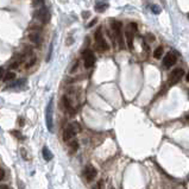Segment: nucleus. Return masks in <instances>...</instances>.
<instances>
[{"instance_id": "f257e3e1", "label": "nucleus", "mask_w": 189, "mask_h": 189, "mask_svg": "<svg viewBox=\"0 0 189 189\" xmlns=\"http://www.w3.org/2000/svg\"><path fill=\"white\" fill-rule=\"evenodd\" d=\"M123 24L122 22H118V20H112L111 22V30L113 31L115 39H117V44L119 46L120 50H124L125 49V36L123 35Z\"/></svg>"}, {"instance_id": "f03ea898", "label": "nucleus", "mask_w": 189, "mask_h": 189, "mask_svg": "<svg viewBox=\"0 0 189 189\" xmlns=\"http://www.w3.org/2000/svg\"><path fill=\"white\" fill-rule=\"evenodd\" d=\"M80 131H81V125H80L79 123L74 122V123L69 124V125H68V126L64 129V131H63V141H64V142H69V141H72Z\"/></svg>"}, {"instance_id": "7ed1b4c3", "label": "nucleus", "mask_w": 189, "mask_h": 189, "mask_svg": "<svg viewBox=\"0 0 189 189\" xmlns=\"http://www.w3.org/2000/svg\"><path fill=\"white\" fill-rule=\"evenodd\" d=\"M33 19L38 23H41L42 25L48 24L49 20H50V12H49L48 7L43 6V7L36 8V11L33 12Z\"/></svg>"}, {"instance_id": "20e7f679", "label": "nucleus", "mask_w": 189, "mask_h": 189, "mask_svg": "<svg viewBox=\"0 0 189 189\" xmlns=\"http://www.w3.org/2000/svg\"><path fill=\"white\" fill-rule=\"evenodd\" d=\"M94 38H95V43H96V48L100 50V51H107L110 49V45L107 43V41L102 36V29L99 27L95 33H94Z\"/></svg>"}, {"instance_id": "39448f33", "label": "nucleus", "mask_w": 189, "mask_h": 189, "mask_svg": "<svg viewBox=\"0 0 189 189\" xmlns=\"http://www.w3.org/2000/svg\"><path fill=\"white\" fill-rule=\"evenodd\" d=\"M82 58H83V64L86 69H89L95 64V55L92 50L86 49L82 53Z\"/></svg>"}, {"instance_id": "423d86ee", "label": "nucleus", "mask_w": 189, "mask_h": 189, "mask_svg": "<svg viewBox=\"0 0 189 189\" xmlns=\"http://www.w3.org/2000/svg\"><path fill=\"white\" fill-rule=\"evenodd\" d=\"M183 76H184V70L182 69V68H176V69H174L173 72L170 73L169 79H168L169 86H174V84H176L177 82L181 81V79H182Z\"/></svg>"}, {"instance_id": "0eeeda50", "label": "nucleus", "mask_w": 189, "mask_h": 189, "mask_svg": "<svg viewBox=\"0 0 189 189\" xmlns=\"http://www.w3.org/2000/svg\"><path fill=\"white\" fill-rule=\"evenodd\" d=\"M45 122H46V127L49 131H53L54 124H53V100H50V102L46 106L45 110Z\"/></svg>"}, {"instance_id": "6e6552de", "label": "nucleus", "mask_w": 189, "mask_h": 189, "mask_svg": "<svg viewBox=\"0 0 189 189\" xmlns=\"http://www.w3.org/2000/svg\"><path fill=\"white\" fill-rule=\"evenodd\" d=\"M176 62H177V55L174 53V51H170V53H168L163 58V67L165 68V69H169V68H171Z\"/></svg>"}, {"instance_id": "1a4fd4ad", "label": "nucleus", "mask_w": 189, "mask_h": 189, "mask_svg": "<svg viewBox=\"0 0 189 189\" xmlns=\"http://www.w3.org/2000/svg\"><path fill=\"white\" fill-rule=\"evenodd\" d=\"M83 175H84L86 180H87L88 182H92L96 177L98 171H96V169L93 165H87L84 168V170H83Z\"/></svg>"}, {"instance_id": "9d476101", "label": "nucleus", "mask_w": 189, "mask_h": 189, "mask_svg": "<svg viewBox=\"0 0 189 189\" xmlns=\"http://www.w3.org/2000/svg\"><path fill=\"white\" fill-rule=\"evenodd\" d=\"M27 37H29V41H30L33 45H39L41 42H42L41 35H39V31H32V30H30Z\"/></svg>"}, {"instance_id": "9b49d317", "label": "nucleus", "mask_w": 189, "mask_h": 189, "mask_svg": "<svg viewBox=\"0 0 189 189\" xmlns=\"http://www.w3.org/2000/svg\"><path fill=\"white\" fill-rule=\"evenodd\" d=\"M133 35H134V32H133L130 27H127V29L125 30V42H126L127 48H129L130 50H133V49H134V44H133Z\"/></svg>"}, {"instance_id": "f8f14e48", "label": "nucleus", "mask_w": 189, "mask_h": 189, "mask_svg": "<svg viewBox=\"0 0 189 189\" xmlns=\"http://www.w3.org/2000/svg\"><path fill=\"white\" fill-rule=\"evenodd\" d=\"M62 106H63V108H64L65 112L70 113V114H74V113H75V108L73 107L72 101L69 100V98H68L67 95H64V96L62 98Z\"/></svg>"}, {"instance_id": "ddd939ff", "label": "nucleus", "mask_w": 189, "mask_h": 189, "mask_svg": "<svg viewBox=\"0 0 189 189\" xmlns=\"http://www.w3.org/2000/svg\"><path fill=\"white\" fill-rule=\"evenodd\" d=\"M42 156H43V158L46 161V162H49V161H51L53 159V157H54V155L50 152V150L46 148V146H44L43 149H42Z\"/></svg>"}, {"instance_id": "4468645a", "label": "nucleus", "mask_w": 189, "mask_h": 189, "mask_svg": "<svg viewBox=\"0 0 189 189\" xmlns=\"http://www.w3.org/2000/svg\"><path fill=\"white\" fill-rule=\"evenodd\" d=\"M107 8H108V3L107 1H102V3L101 1H98L96 5H95V10L98 12H104Z\"/></svg>"}, {"instance_id": "2eb2a0df", "label": "nucleus", "mask_w": 189, "mask_h": 189, "mask_svg": "<svg viewBox=\"0 0 189 189\" xmlns=\"http://www.w3.org/2000/svg\"><path fill=\"white\" fill-rule=\"evenodd\" d=\"M163 53H164V48L162 45H159V46H157L156 49L153 50V57L156 60H159L163 56Z\"/></svg>"}, {"instance_id": "dca6fc26", "label": "nucleus", "mask_w": 189, "mask_h": 189, "mask_svg": "<svg viewBox=\"0 0 189 189\" xmlns=\"http://www.w3.org/2000/svg\"><path fill=\"white\" fill-rule=\"evenodd\" d=\"M36 62H37V58L35 57V56H32V57H30L27 61H26V63H25V69H30V68H32L33 65L36 64Z\"/></svg>"}, {"instance_id": "f3484780", "label": "nucleus", "mask_w": 189, "mask_h": 189, "mask_svg": "<svg viewBox=\"0 0 189 189\" xmlns=\"http://www.w3.org/2000/svg\"><path fill=\"white\" fill-rule=\"evenodd\" d=\"M14 79H15V73H13L12 70H10V72L5 73L4 77H3V80H4L5 82H8V81H13Z\"/></svg>"}, {"instance_id": "a211bd4d", "label": "nucleus", "mask_w": 189, "mask_h": 189, "mask_svg": "<svg viewBox=\"0 0 189 189\" xmlns=\"http://www.w3.org/2000/svg\"><path fill=\"white\" fill-rule=\"evenodd\" d=\"M69 146H70L72 151H73V152H75V151L79 149V143H77V141H75V139L69 141Z\"/></svg>"}, {"instance_id": "6ab92c4d", "label": "nucleus", "mask_w": 189, "mask_h": 189, "mask_svg": "<svg viewBox=\"0 0 189 189\" xmlns=\"http://www.w3.org/2000/svg\"><path fill=\"white\" fill-rule=\"evenodd\" d=\"M32 5H33V7H37V8L43 7L44 6V0H33Z\"/></svg>"}, {"instance_id": "aec40b11", "label": "nucleus", "mask_w": 189, "mask_h": 189, "mask_svg": "<svg viewBox=\"0 0 189 189\" xmlns=\"http://www.w3.org/2000/svg\"><path fill=\"white\" fill-rule=\"evenodd\" d=\"M11 134H12V136H14L15 138H18V139H23V138H24V136H23L19 131H15V130L11 131Z\"/></svg>"}, {"instance_id": "412c9836", "label": "nucleus", "mask_w": 189, "mask_h": 189, "mask_svg": "<svg viewBox=\"0 0 189 189\" xmlns=\"http://www.w3.org/2000/svg\"><path fill=\"white\" fill-rule=\"evenodd\" d=\"M150 8L152 10V12H153L155 14H159V13H161V8H159L157 5H150Z\"/></svg>"}, {"instance_id": "4be33fe9", "label": "nucleus", "mask_w": 189, "mask_h": 189, "mask_svg": "<svg viewBox=\"0 0 189 189\" xmlns=\"http://www.w3.org/2000/svg\"><path fill=\"white\" fill-rule=\"evenodd\" d=\"M19 64H20L19 62H17V61H13V62H12V63H11V64L8 65V69H10V70H12V69H17V68L19 67Z\"/></svg>"}, {"instance_id": "5701e85b", "label": "nucleus", "mask_w": 189, "mask_h": 189, "mask_svg": "<svg viewBox=\"0 0 189 189\" xmlns=\"http://www.w3.org/2000/svg\"><path fill=\"white\" fill-rule=\"evenodd\" d=\"M92 189H104V181H99Z\"/></svg>"}, {"instance_id": "b1692460", "label": "nucleus", "mask_w": 189, "mask_h": 189, "mask_svg": "<svg viewBox=\"0 0 189 189\" xmlns=\"http://www.w3.org/2000/svg\"><path fill=\"white\" fill-rule=\"evenodd\" d=\"M146 38H148V42H151V43L156 41V37H155L152 33H146Z\"/></svg>"}, {"instance_id": "393cba45", "label": "nucleus", "mask_w": 189, "mask_h": 189, "mask_svg": "<svg viewBox=\"0 0 189 189\" xmlns=\"http://www.w3.org/2000/svg\"><path fill=\"white\" fill-rule=\"evenodd\" d=\"M129 27H130L134 33H136L137 31H138V26H137V24H136V23H130V26H129Z\"/></svg>"}, {"instance_id": "a878e982", "label": "nucleus", "mask_w": 189, "mask_h": 189, "mask_svg": "<svg viewBox=\"0 0 189 189\" xmlns=\"http://www.w3.org/2000/svg\"><path fill=\"white\" fill-rule=\"evenodd\" d=\"M5 177V170L3 168H0V181Z\"/></svg>"}, {"instance_id": "bb28decb", "label": "nucleus", "mask_w": 189, "mask_h": 189, "mask_svg": "<svg viewBox=\"0 0 189 189\" xmlns=\"http://www.w3.org/2000/svg\"><path fill=\"white\" fill-rule=\"evenodd\" d=\"M5 75V70H4V68L3 67H0V79H3Z\"/></svg>"}, {"instance_id": "cd10ccee", "label": "nucleus", "mask_w": 189, "mask_h": 189, "mask_svg": "<svg viewBox=\"0 0 189 189\" xmlns=\"http://www.w3.org/2000/svg\"><path fill=\"white\" fill-rule=\"evenodd\" d=\"M77 67H79V62H75V64H74V67L72 68V70H70V72H72V73H74V72L77 69Z\"/></svg>"}, {"instance_id": "c85d7f7f", "label": "nucleus", "mask_w": 189, "mask_h": 189, "mask_svg": "<svg viewBox=\"0 0 189 189\" xmlns=\"http://www.w3.org/2000/svg\"><path fill=\"white\" fill-rule=\"evenodd\" d=\"M96 22H98V19H93V20H92V23H89V24H88V27H92Z\"/></svg>"}, {"instance_id": "c756f323", "label": "nucleus", "mask_w": 189, "mask_h": 189, "mask_svg": "<svg viewBox=\"0 0 189 189\" xmlns=\"http://www.w3.org/2000/svg\"><path fill=\"white\" fill-rule=\"evenodd\" d=\"M0 189H10V187L6 184H0Z\"/></svg>"}, {"instance_id": "7c9ffc66", "label": "nucleus", "mask_w": 189, "mask_h": 189, "mask_svg": "<svg viewBox=\"0 0 189 189\" xmlns=\"http://www.w3.org/2000/svg\"><path fill=\"white\" fill-rule=\"evenodd\" d=\"M18 120H19V122H18V124H19L20 126H23V125H24V119H22V118H19Z\"/></svg>"}, {"instance_id": "2f4dec72", "label": "nucleus", "mask_w": 189, "mask_h": 189, "mask_svg": "<svg viewBox=\"0 0 189 189\" xmlns=\"http://www.w3.org/2000/svg\"><path fill=\"white\" fill-rule=\"evenodd\" d=\"M82 15H83V18H87V17L89 15V13H88V12H84V13H83Z\"/></svg>"}, {"instance_id": "473e14b6", "label": "nucleus", "mask_w": 189, "mask_h": 189, "mask_svg": "<svg viewBox=\"0 0 189 189\" xmlns=\"http://www.w3.org/2000/svg\"><path fill=\"white\" fill-rule=\"evenodd\" d=\"M185 80H187V81H188V82H189V73H188V74H187V76H185Z\"/></svg>"}, {"instance_id": "72a5a7b5", "label": "nucleus", "mask_w": 189, "mask_h": 189, "mask_svg": "<svg viewBox=\"0 0 189 189\" xmlns=\"http://www.w3.org/2000/svg\"><path fill=\"white\" fill-rule=\"evenodd\" d=\"M161 3H162V5H165V0H161Z\"/></svg>"}, {"instance_id": "f704fd0d", "label": "nucleus", "mask_w": 189, "mask_h": 189, "mask_svg": "<svg viewBox=\"0 0 189 189\" xmlns=\"http://www.w3.org/2000/svg\"><path fill=\"white\" fill-rule=\"evenodd\" d=\"M187 120H189V114H188V115H187Z\"/></svg>"}]
</instances>
